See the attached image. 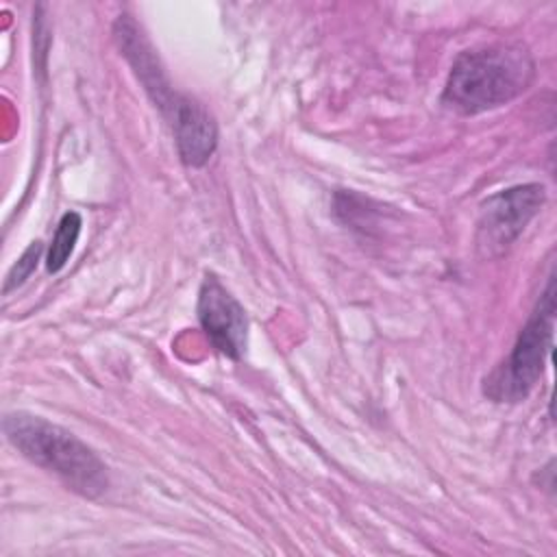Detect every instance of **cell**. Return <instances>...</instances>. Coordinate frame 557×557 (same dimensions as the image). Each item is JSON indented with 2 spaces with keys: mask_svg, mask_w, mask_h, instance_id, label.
Returning <instances> with one entry per match:
<instances>
[{
  "mask_svg": "<svg viewBox=\"0 0 557 557\" xmlns=\"http://www.w3.org/2000/svg\"><path fill=\"white\" fill-rule=\"evenodd\" d=\"M533 78L535 61L522 44L500 41L470 48L453 61L442 104L459 115H479L516 100Z\"/></svg>",
  "mask_w": 557,
  "mask_h": 557,
  "instance_id": "obj_1",
  "label": "cell"
},
{
  "mask_svg": "<svg viewBox=\"0 0 557 557\" xmlns=\"http://www.w3.org/2000/svg\"><path fill=\"white\" fill-rule=\"evenodd\" d=\"M2 429L22 457L52 472L67 490L85 498H98L107 492V466L67 429L26 411L7 413Z\"/></svg>",
  "mask_w": 557,
  "mask_h": 557,
  "instance_id": "obj_2",
  "label": "cell"
},
{
  "mask_svg": "<svg viewBox=\"0 0 557 557\" xmlns=\"http://www.w3.org/2000/svg\"><path fill=\"white\" fill-rule=\"evenodd\" d=\"M555 276H548L533 313L520 329L509 357L483 381V394L494 403H520L537 385L553 346Z\"/></svg>",
  "mask_w": 557,
  "mask_h": 557,
  "instance_id": "obj_3",
  "label": "cell"
},
{
  "mask_svg": "<svg viewBox=\"0 0 557 557\" xmlns=\"http://www.w3.org/2000/svg\"><path fill=\"white\" fill-rule=\"evenodd\" d=\"M546 189L540 183H524L487 196L479 207L474 244L483 259L503 257L542 211Z\"/></svg>",
  "mask_w": 557,
  "mask_h": 557,
  "instance_id": "obj_4",
  "label": "cell"
},
{
  "mask_svg": "<svg viewBox=\"0 0 557 557\" xmlns=\"http://www.w3.org/2000/svg\"><path fill=\"white\" fill-rule=\"evenodd\" d=\"M113 39L120 48V54L133 67L137 81L141 83V87L148 94V98L152 100V104L159 109V113L165 117V122H170V117L183 102L185 94H178L172 87V83L165 74V67L161 65V59H159L152 41L148 39L146 30L141 28V24L128 13L117 15L113 22Z\"/></svg>",
  "mask_w": 557,
  "mask_h": 557,
  "instance_id": "obj_5",
  "label": "cell"
},
{
  "mask_svg": "<svg viewBox=\"0 0 557 557\" xmlns=\"http://www.w3.org/2000/svg\"><path fill=\"white\" fill-rule=\"evenodd\" d=\"M196 313L207 339L220 355L233 361L244 357L248 346V315L239 300L211 272L200 283Z\"/></svg>",
  "mask_w": 557,
  "mask_h": 557,
  "instance_id": "obj_6",
  "label": "cell"
},
{
  "mask_svg": "<svg viewBox=\"0 0 557 557\" xmlns=\"http://www.w3.org/2000/svg\"><path fill=\"white\" fill-rule=\"evenodd\" d=\"M168 124L183 165L202 168L218 146V124L213 115L198 100L185 96Z\"/></svg>",
  "mask_w": 557,
  "mask_h": 557,
  "instance_id": "obj_7",
  "label": "cell"
},
{
  "mask_svg": "<svg viewBox=\"0 0 557 557\" xmlns=\"http://www.w3.org/2000/svg\"><path fill=\"white\" fill-rule=\"evenodd\" d=\"M81 226H83V220L76 211H67V213L61 215V220L57 224V231L52 235L48 255H46V270L48 272L54 274L67 263V259L72 257L74 246L78 242Z\"/></svg>",
  "mask_w": 557,
  "mask_h": 557,
  "instance_id": "obj_8",
  "label": "cell"
},
{
  "mask_svg": "<svg viewBox=\"0 0 557 557\" xmlns=\"http://www.w3.org/2000/svg\"><path fill=\"white\" fill-rule=\"evenodd\" d=\"M44 252V244L39 239L30 242V246L22 252V257L11 265V270L7 272V278H4V287H2V294H11L13 289H17L37 268V261Z\"/></svg>",
  "mask_w": 557,
  "mask_h": 557,
  "instance_id": "obj_9",
  "label": "cell"
}]
</instances>
